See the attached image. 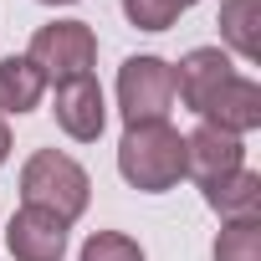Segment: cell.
<instances>
[{"mask_svg":"<svg viewBox=\"0 0 261 261\" xmlns=\"http://www.w3.org/2000/svg\"><path fill=\"white\" fill-rule=\"evenodd\" d=\"M215 261H261V215L225 220V230L215 236Z\"/></svg>","mask_w":261,"mask_h":261,"instance_id":"4fadbf2b","label":"cell"},{"mask_svg":"<svg viewBox=\"0 0 261 261\" xmlns=\"http://www.w3.org/2000/svg\"><path fill=\"white\" fill-rule=\"evenodd\" d=\"M21 200L57 215L62 225H72L92 200V179H87V169L77 159H67L57 149H36L26 159V169H21Z\"/></svg>","mask_w":261,"mask_h":261,"instance_id":"7a4b0ae2","label":"cell"},{"mask_svg":"<svg viewBox=\"0 0 261 261\" xmlns=\"http://www.w3.org/2000/svg\"><path fill=\"white\" fill-rule=\"evenodd\" d=\"M256 26H261V0H225V6H220V36L246 62L261 57V31Z\"/></svg>","mask_w":261,"mask_h":261,"instance_id":"7c38bea8","label":"cell"},{"mask_svg":"<svg viewBox=\"0 0 261 261\" xmlns=\"http://www.w3.org/2000/svg\"><path fill=\"white\" fill-rule=\"evenodd\" d=\"M57 123L62 134L77 139V144H92L108 123V102H102V87L97 77H72V82H57Z\"/></svg>","mask_w":261,"mask_h":261,"instance_id":"8992f818","label":"cell"},{"mask_svg":"<svg viewBox=\"0 0 261 261\" xmlns=\"http://www.w3.org/2000/svg\"><path fill=\"white\" fill-rule=\"evenodd\" d=\"M6 154H11V128H6V118H0V164H6Z\"/></svg>","mask_w":261,"mask_h":261,"instance_id":"2e32d148","label":"cell"},{"mask_svg":"<svg viewBox=\"0 0 261 261\" xmlns=\"http://www.w3.org/2000/svg\"><path fill=\"white\" fill-rule=\"evenodd\" d=\"M46 82H72V77H92V62H97V36L87 21H51L31 36V51H26Z\"/></svg>","mask_w":261,"mask_h":261,"instance_id":"3957f363","label":"cell"},{"mask_svg":"<svg viewBox=\"0 0 261 261\" xmlns=\"http://www.w3.org/2000/svg\"><path fill=\"white\" fill-rule=\"evenodd\" d=\"M236 169H246V144L236 134H220V128L200 123L185 139V174H195L200 185H210L220 174H236Z\"/></svg>","mask_w":261,"mask_h":261,"instance_id":"52a82bcc","label":"cell"},{"mask_svg":"<svg viewBox=\"0 0 261 261\" xmlns=\"http://www.w3.org/2000/svg\"><path fill=\"white\" fill-rule=\"evenodd\" d=\"M123 123H159L174 108V67L164 57H128L118 67Z\"/></svg>","mask_w":261,"mask_h":261,"instance_id":"277c9868","label":"cell"},{"mask_svg":"<svg viewBox=\"0 0 261 261\" xmlns=\"http://www.w3.org/2000/svg\"><path fill=\"white\" fill-rule=\"evenodd\" d=\"M230 77H236V72H230V57H225L220 46H195V51L174 67V97H185L190 113H205V102H210Z\"/></svg>","mask_w":261,"mask_h":261,"instance_id":"ba28073f","label":"cell"},{"mask_svg":"<svg viewBox=\"0 0 261 261\" xmlns=\"http://www.w3.org/2000/svg\"><path fill=\"white\" fill-rule=\"evenodd\" d=\"M46 92V77L31 57H0V113H31Z\"/></svg>","mask_w":261,"mask_h":261,"instance_id":"8fae6325","label":"cell"},{"mask_svg":"<svg viewBox=\"0 0 261 261\" xmlns=\"http://www.w3.org/2000/svg\"><path fill=\"white\" fill-rule=\"evenodd\" d=\"M210 128H220V134H251V128H261V87L251 77H230L200 113Z\"/></svg>","mask_w":261,"mask_h":261,"instance_id":"9c48e42d","label":"cell"},{"mask_svg":"<svg viewBox=\"0 0 261 261\" xmlns=\"http://www.w3.org/2000/svg\"><path fill=\"white\" fill-rule=\"evenodd\" d=\"M205 190V205L220 215V220H251L261 215V174L256 169H236V174H220Z\"/></svg>","mask_w":261,"mask_h":261,"instance_id":"30bf717a","label":"cell"},{"mask_svg":"<svg viewBox=\"0 0 261 261\" xmlns=\"http://www.w3.org/2000/svg\"><path fill=\"white\" fill-rule=\"evenodd\" d=\"M82 261H144V246L123 230H97V236H87Z\"/></svg>","mask_w":261,"mask_h":261,"instance_id":"9a60e30c","label":"cell"},{"mask_svg":"<svg viewBox=\"0 0 261 261\" xmlns=\"http://www.w3.org/2000/svg\"><path fill=\"white\" fill-rule=\"evenodd\" d=\"M190 6H200V0H123V16L139 31H169Z\"/></svg>","mask_w":261,"mask_h":261,"instance_id":"5bb4252c","label":"cell"},{"mask_svg":"<svg viewBox=\"0 0 261 261\" xmlns=\"http://www.w3.org/2000/svg\"><path fill=\"white\" fill-rule=\"evenodd\" d=\"M41 6H72V0H41Z\"/></svg>","mask_w":261,"mask_h":261,"instance_id":"e0dca14e","label":"cell"},{"mask_svg":"<svg viewBox=\"0 0 261 261\" xmlns=\"http://www.w3.org/2000/svg\"><path fill=\"white\" fill-rule=\"evenodd\" d=\"M6 246H11L16 261H62V251H67V225H62L57 215L36 210V205H21V210L11 215V225H6Z\"/></svg>","mask_w":261,"mask_h":261,"instance_id":"5b68a950","label":"cell"},{"mask_svg":"<svg viewBox=\"0 0 261 261\" xmlns=\"http://www.w3.org/2000/svg\"><path fill=\"white\" fill-rule=\"evenodd\" d=\"M118 174L144 190V195H164L185 179V134L159 118V123H128V134L118 144Z\"/></svg>","mask_w":261,"mask_h":261,"instance_id":"6da1fadb","label":"cell"}]
</instances>
